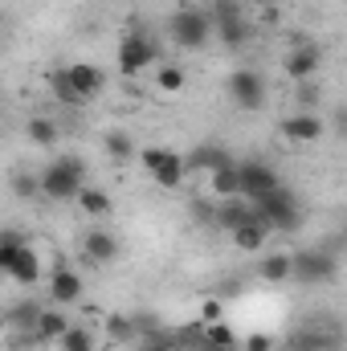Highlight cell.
Wrapping results in <instances>:
<instances>
[{"label": "cell", "instance_id": "cell-20", "mask_svg": "<svg viewBox=\"0 0 347 351\" xmlns=\"http://www.w3.org/2000/svg\"><path fill=\"white\" fill-rule=\"evenodd\" d=\"M250 217H254V204H250V200H241V196H233V200H225V204H221V213H217V225L233 233V229H237V225H246Z\"/></svg>", "mask_w": 347, "mask_h": 351}, {"label": "cell", "instance_id": "cell-24", "mask_svg": "<svg viewBox=\"0 0 347 351\" xmlns=\"http://www.w3.org/2000/svg\"><path fill=\"white\" fill-rule=\"evenodd\" d=\"M78 204H82V213H86V217H110V213H115L110 196H106L102 188H90V184L78 192Z\"/></svg>", "mask_w": 347, "mask_h": 351}, {"label": "cell", "instance_id": "cell-21", "mask_svg": "<svg viewBox=\"0 0 347 351\" xmlns=\"http://www.w3.org/2000/svg\"><path fill=\"white\" fill-rule=\"evenodd\" d=\"M37 315H41V302L25 298V302H16V306L8 311V327H12V331H21V335H33V327H37Z\"/></svg>", "mask_w": 347, "mask_h": 351}, {"label": "cell", "instance_id": "cell-13", "mask_svg": "<svg viewBox=\"0 0 347 351\" xmlns=\"http://www.w3.org/2000/svg\"><path fill=\"white\" fill-rule=\"evenodd\" d=\"M225 164H233L229 160V152L225 147H217V143H200V147H192L188 156H184V172H217V168H225Z\"/></svg>", "mask_w": 347, "mask_h": 351}, {"label": "cell", "instance_id": "cell-39", "mask_svg": "<svg viewBox=\"0 0 347 351\" xmlns=\"http://www.w3.org/2000/svg\"><path fill=\"white\" fill-rule=\"evenodd\" d=\"M0 245H25V233H16V229H0Z\"/></svg>", "mask_w": 347, "mask_h": 351}, {"label": "cell", "instance_id": "cell-1", "mask_svg": "<svg viewBox=\"0 0 347 351\" xmlns=\"http://www.w3.org/2000/svg\"><path fill=\"white\" fill-rule=\"evenodd\" d=\"M254 213L270 225V233H294V229L302 225V200H298L286 184H278L274 192L258 196V200H254Z\"/></svg>", "mask_w": 347, "mask_h": 351}, {"label": "cell", "instance_id": "cell-3", "mask_svg": "<svg viewBox=\"0 0 347 351\" xmlns=\"http://www.w3.org/2000/svg\"><path fill=\"white\" fill-rule=\"evenodd\" d=\"M339 278V254L331 245H315L302 254H290V282L302 286H327Z\"/></svg>", "mask_w": 347, "mask_h": 351}, {"label": "cell", "instance_id": "cell-2", "mask_svg": "<svg viewBox=\"0 0 347 351\" xmlns=\"http://www.w3.org/2000/svg\"><path fill=\"white\" fill-rule=\"evenodd\" d=\"M37 180H41V196H49V200H78V192L86 188V164L78 156H58Z\"/></svg>", "mask_w": 347, "mask_h": 351}, {"label": "cell", "instance_id": "cell-17", "mask_svg": "<svg viewBox=\"0 0 347 351\" xmlns=\"http://www.w3.org/2000/svg\"><path fill=\"white\" fill-rule=\"evenodd\" d=\"M8 278L21 282V286L41 282V258L33 254V245H21V254H16V262H12V269H8Z\"/></svg>", "mask_w": 347, "mask_h": 351}, {"label": "cell", "instance_id": "cell-38", "mask_svg": "<svg viewBox=\"0 0 347 351\" xmlns=\"http://www.w3.org/2000/svg\"><path fill=\"white\" fill-rule=\"evenodd\" d=\"M298 98H302V106H319V86H311V82H298Z\"/></svg>", "mask_w": 347, "mask_h": 351}, {"label": "cell", "instance_id": "cell-28", "mask_svg": "<svg viewBox=\"0 0 347 351\" xmlns=\"http://www.w3.org/2000/svg\"><path fill=\"white\" fill-rule=\"evenodd\" d=\"M184 82H188V78H184L180 66H172V62H160V66H156V86L164 90V94H180Z\"/></svg>", "mask_w": 347, "mask_h": 351}, {"label": "cell", "instance_id": "cell-23", "mask_svg": "<svg viewBox=\"0 0 347 351\" xmlns=\"http://www.w3.org/2000/svg\"><path fill=\"white\" fill-rule=\"evenodd\" d=\"M29 143H37V147H53L58 139H62V131H58V123L53 119H45V114H37V119H29Z\"/></svg>", "mask_w": 347, "mask_h": 351}, {"label": "cell", "instance_id": "cell-15", "mask_svg": "<svg viewBox=\"0 0 347 351\" xmlns=\"http://www.w3.org/2000/svg\"><path fill=\"white\" fill-rule=\"evenodd\" d=\"M265 237H270V225L261 221L258 213H254L246 225H237V229H233V245H237L241 254H258L261 245H265Z\"/></svg>", "mask_w": 347, "mask_h": 351}, {"label": "cell", "instance_id": "cell-14", "mask_svg": "<svg viewBox=\"0 0 347 351\" xmlns=\"http://www.w3.org/2000/svg\"><path fill=\"white\" fill-rule=\"evenodd\" d=\"M66 327H70V319H66L62 306H41L33 335H37V343H58V339L66 335Z\"/></svg>", "mask_w": 347, "mask_h": 351}, {"label": "cell", "instance_id": "cell-12", "mask_svg": "<svg viewBox=\"0 0 347 351\" xmlns=\"http://www.w3.org/2000/svg\"><path fill=\"white\" fill-rule=\"evenodd\" d=\"M123 254V245H119V237L115 233H106V229H90L86 237H82V258L94 265H106L115 262Z\"/></svg>", "mask_w": 347, "mask_h": 351}, {"label": "cell", "instance_id": "cell-35", "mask_svg": "<svg viewBox=\"0 0 347 351\" xmlns=\"http://www.w3.org/2000/svg\"><path fill=\"white\" fill-rule=\"evenodd\" d=\"M164 156H168V147H143V152H139V160H143L147 176H152L156 168H160V160H164Z\"/></svg>", "mask_w": 347, "mask_h": 351}, {"label": "cell", "instance_id": "cell-10", "mask_svg": "<svg viewBox=\"0 0 347 351\" xmlns=\"http://www.w3.org/2000/svg\"><path fill=\"white\" fill-rule=\"evenodd\" d=\"M82 294H86L82 274H74L70 265H58L49 278V306H74V302H82Z\"/></svg>", "mask_w": 347, "mask_h": 351}, {"label": "cell", "instance_id": "cell-37", "mask_svg": "<svg viewBox=\"0 0 347 351\" xmlns=\"http://www.w3.org/2000/svg\"><path fill=\"white\" fill-rule=\"evenodd\" d=\"M25 245H29V241H25ZM16 254H21V245H0V274H8V269H12Z\"/></svg>", "mask_w": 347, "mask_h": 351}, {"label": "cell", "instance_id": "cell-9", "mask_svg": "<svg viewBox=\"0 0 347 351\" xmlns=\"http://www.w3.org/2000/svg\"><path fill=\"white\" fill-rule=\"evenodd\" d=\"M319 66H323V49H319V45H311V41L294 45V49L286 53V62H282L286 78H294V82H311V78L319 74Z\"/></svg>", "mask_w": 347, "mask_h": 351}, {"label": "cell", "instance_id": "cell-29", "mask_svg": "<svg viewBox=\"0 0 347 351\" xmlns=\"http://www.w3.org/2000/svg\"><path fill=\"white\" fill-rule=\"evenodd\" d=\"M58 348L62 351H94L98 343H94V335H90L86 327H66V335L58 339Z\"/></svg>", "mask_w": 347, "mask_h": 351}, {"label": "cell", "instance_id": "cell-34", "mask_svg": "<svg viewBox=\"0 0 347 351\" xmlns=\"http://www.w3.org/2000/svg\"><path fill=\"white\" fill-rule=\"evenodd\" d=\"M221 319H225V302H221V294H217V298H204V302H200V327L221 323Z\"/></svg>", "mask_w": 347, "mask_h": 351}, {"label": "cell", "instance_id": "cell-8", "mask_svg": "<svg viewBox=\"0 0 347 351\" xmlns=\"http://www.w3.org/2000/svg\"><path fill=\"white\" fill-rule=\"evenodd\" d=\"M66 78H70V86L78 94V102H90V98H98V94L106 90V70L94 66V62H74V66H66Z\"/></svg>", "mask_w": 347, "mask_h": 351}, {"label": "cell", "instance_id": "cell-22", "mask_svg": "<svg viewBox=\"0 0 347 351\" xmlns=\"http://www.w3.org/2000/svg\"><path fill=\"white\" fill-rule=\"evenodd\" d=\"M208 188L217 200H233L237 196V164H225L217 172H208Z\"/></svg>", "mask_w": 347, "mask_h": 351}, {"label": "cell", "instance_id": "cell-36", "mask_svg": "<svg viewBox=\"0 0 347 351\" xmlns=\"http://www.w3.org/2000/svg\"><path fill=\"white\" fill-rule=\"evenodd\" d=\"M241 348H246V351H274V339H270V335H261V331H254Z\"/></svg>", "mask_w": 347, "mask_h": 351}, {"label": "cell", "instance_id": "cell-4", "mask_svg": "<svg viewBox=\"0 0 347 351\" xmlns=\"http://www.w3.org/2000/svg\"><path fill=\"white\" fill-rule=\"evenodd\" d=\"M168 37H172V45L188 49V53H196V49L208 45V37H213V21H208L204 8L184 4V8H176L172 21H168Z\"/></svg>", "mask_w": 347, "mask_h": 351}, {"label": "cell", "instance_id": "cell-25", "mask_svg": "<svg viewBox=\"0 0 347 351\" xmlns=\"http://www.w3.org/2000/svg\"><path fill=\"white\" fill-rule=\"evenodd\" d=\"M106 339H115V343H135V339H139L135 319H131V315H110V319H106Z\"/></svg>", "mask_w": 347, "mask_h": 351}, {"label": "cell", "instance_id": "cell-6", "mask_svg": "<svg viewBox=\"0 0 347 351\" xmlns=\"http://www.w3.org/2000/svg\"><path fill=\"white\" fill-rule=\"evenodd\" d=\"M282 184V176H278V168L274 164H265V160H246V164H237V196L241 200H258V196H265V192H274Z\"/></svg>", "mask_w": 347, "mask_h": 351}, {"label": "cell", "instance_id": "cell-5", "mask_svg": "<svg viewBox=\"0 0 347 351\" xmlns=\"http://www.w3.org/2000/svg\"><path fill=\"white\" fill-rule=\"evenodd\" d=\"M152 66H160V41L152 33H139V29L127 33L119 41V74L123 78H135V74H143Z\"/></svg>", "mask_w": 347, "mask_h": 351}, {"label": "cell", "instance_id": "cell-11", "mask_svg": "<svg viewBox=\"0 0 347 351\" xmlns=\"http://www.w3.org/2000/svg\"><path fill=\"white\" fill-rule=\"evenodd\" d=\"M323 119H319V110H298V114H286L282 119V135L290 139V143H319L323 139Z\"/></svg>", "mask_w": 347, "mask_h": 351}, {"label": "cell", "instance_id": "cell-31", "mask_svg": "<svg viewBox=\"0 0 347 351\" xmlns=\"http://www.w3.org/2000/svg\"><path fill=\"white\" fill-rule=\"evenodd\" d=\"M49 90H53L58 102H66V106H82L78 94H74V86H70V78H66V70H53V74H49Z\"/></svg>", "mask_w": 347, "mask_h": 351}, {"label": "cell", "instance_id": "cell-30", "mask_svg": "<svg viewBox=\"0 0 347 351\" xmlns=\"http://www.w3.org/2000/svg\"><path fill=\"white\" fill-rule=\"evenodd\" d=\"M8 188H12V196H21V200H33V196H41V180L29 172H12L8 176Z\"/></svg>", "mask_w": 347, "mask_h": 351}, {"label": "cell", "instance_id": "cell-26", "mask_svg": "<svg viewBox=\"0 0 347 351\" xmlns=\"http://www.w3.org/2000/svg\"><path fill=\"white\" fill-rule=\"evenodd\" d=\"M258 274L265 282H290V254H270V258H261Z\"/></svg>", "mask_w": 347, "mask_h": 351}, {"label": "cell", "instance_id": "cell-19", "mask_svg": "<svg viewBox=\"0 0 347 351\" xmlns=\"http://www.w3.org/2000/svg\"><path fill=\"white\" fill-rule=\"evenodd\" d=\"M152 180H156L160 188H168V192H172V188H180V184L188 180V172H184V156H176V152H168V156L160 160V168L152 172Z\"/></svg>", "mask_w": 347, "mask_h": 351}, {"label": "cell", "instance_id": "cell-16", "mask_svg": "<svg viewBox=\"0 0 347 351\" xmlns=\"http://www.w3.org/2000/svg\"><path fill=\"white\" fill-rule=\"evenodd\" d=\"M241 348V339L233 335V327L221 319V323H208L204 331H200V343H196V351H237Z\"/></svg>", "mask_w": 347, "mask_h": 351}, {"label": "cell", "instance_id": "cell-33", "mask_svg": "<svg viewBox=\"0 0 347 351\" xmlns=\"http://www.w3.org/2000/svg\"><path fill=\"white\" fill-rule=\"evenodd\" d=\"M233 16H246L241 12V0H213V8H208V21L217 25V21H233Z\"/></svg>", "mask_w": 347, "mask_h": 351}, {"label": "cell", "instance_id": "cell-32", "mask_svg": "<svg viewBox=\"0 0 347 351\" xmlns=\"http://www.w3.org/2000/svg\"><path fill=\"white\" fill-rule=\"evenodd\" d=\"M135 343H139V351H176L172 335H164L160 327H156V331H147V335H139Z\"/></svg>", "mask_w": 347, "mask_h": 351}, {"label": "cell", "instance_id": "cell-7", "mask_svg": "<svg viewBox=\"0 0 347 351\" xmlns=\"http://www.w3.org/2000/svg\"><path fill=\"white\" fill-rule=\"evenodd\" d=\"M265 94H270V90H265V78H261L258 70H233V74H229V98H233L241 110H250V114L261 110V106H265Z\"/></svg>", "mask_w": 347, "mask_h": 351}, {"label": "cell", "instance_id": "cell-27", "mask_svg": "<svg viewBox=\"0 0 347 351\" xmlns=\"http://www.w3.org/2000/svg\"><path fill=\"white\" fill-rule=\"evenodd\" d=\"M102 143H106V156H110L115 164H123V160H131V156H135V139H131L127 131H110Z\"/></svg>", "mask_w": 347, "mask_h": 351}, {"label": "cell", "instance_id": "cell-18", "mask_svg": "<svg viewBox=\"0 0 347 351\" xmlns=\"http://www.w3.org/2000/svg\"><path fill=\"white\" fill-rule=\"evenodd\" d=\"M213 29H217V41H221L225 49H241V45L250 41V16H233V21H217Z\"/></svg>", "mask_w": 347, "mask_h": 351}]
</instances>
